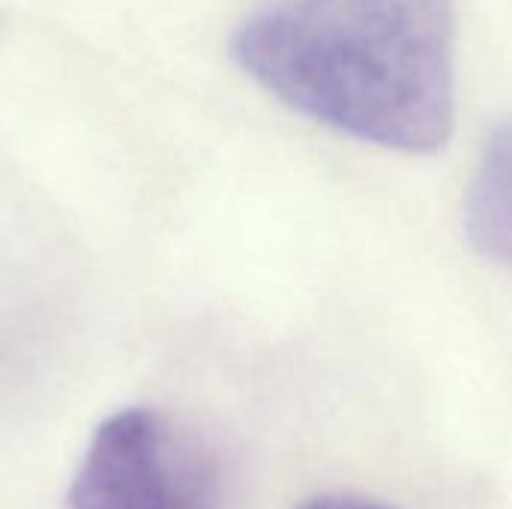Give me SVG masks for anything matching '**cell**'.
I'll list each match as a JSON object with an SVG mask.
<instances>
[{
  "label": "cell",
  "mask_w": 512,
  "mask_h": 509,
  "mask_svg": "<svg viewBox=\"0 0 512 509\" xmlns=\"http://www.w3.org/2000/svg\"><path fill=\"white\" fill-rule=\"evenodd\" d=\"M72 509H216L207 456L159 411L99 423L69 489Z\"/></svg>",
  "instance_id": "cell-2"
},
{
  "label": "cell",
  "mask_w": 512,
  "mask_h": 509,
  "mask_svg": "<svg viewBox=\"0 0 512 509\" xmlns=\"http://www.w3.org/2000/svg\"><path fill=\"white\" fill-rule=\"evenodd\" d=\"M465 234L477 252L512 267V120L492 129L468 183Z\"/></svg>",
  "instance_id": "cell-3"
},
{
  "label": "cell",
  "mask_w": 512,
  "mask_h": 509,
  "mask_svg": "<svg viewBox=\"0 0 512 509\" xmlns=\"http://www.w3.org/2000/svg\"><path fill=\"white\" fill-rule=\"evenodd\" d=\"M297 509H396L390 504H381L375 498L366 495H351V492H327V495H315L309 501H303Z\"/></svg>",
  "instance_id": "cell-4"
},
{
  "label": "cell",
  "mask_w": 512,
  "mask_h": 509,
  "mask_svg": "<svg viewBox=\"0 0 512 509\" xmlns=\"http://www.w3.org/2000/svg\"><path fill=\"white\" fill-rule=\"evenodd\" d=\"M231 60L291 111L399 153H435L456 120V0H264Z\"/></svg>",
  "instance_id": "cell-1"
}]
</instances>
